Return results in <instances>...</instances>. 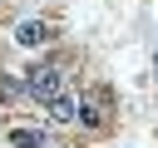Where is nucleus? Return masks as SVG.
<instances>
[{
  "instance_id": "nucleus-1",
  "label": "nucleus",
  "mask_w": 158,
  "mask_h": 148,
  "mask_svg": "<svg viewBox=\"0 0 158 148\" xmlns=\"http://www.w3.org/2000/svg\"><path fill=\"white\" fill-rule=\"evenodd\" d=\"M25 89H30V99H44V104H49V99L64 94V79H59L54 64H35V69L25 74Z\"/></svg>"
},
{
  "instance_id": "nucleus-2",
  "label": "nucleus",
  "mask_w": 158,
  "mask_h": 148,
  "mask_svg": "<svg viewBox=\"0 0 158 148\" xmlns=\"http://www.w3.org/2000/svg\"><path fill=\"white\" fill-rule=\"evenodd\" d=\"M79 128H104L109 123V89H89V94H79V118H74Z\"/></svg>"
},
{
  "instance_id": "nucleus-3",
  "label": "nucleus",
  "mask_w": 158,
  "mask_h": 148,
  "mask_svg": "<svg viewBox=\"0 0 158 148\" xmlns=\"http://www.w3.org/2000/svg\"><path fill=\"white\" fill-rule=\"evenodd\" d=\"M49 118H54V123H74V118H79V99H74V94L49 99Z\"/></svg>"
},
{
  "instance_id": "nucleus-4",
  "label": "nucleus",
  "mask_w": 158,
  "mask_h": 148,
  "mask_svg": "<svg viewBox=\"0 0 158 148\" xmlns=\"http://www.w3.org/2000/svg\"><path fill=\"white\" fill-rule=\"evenodd\" d=\"M15 148H44V128H10Z\"/></svg>"
},
{
  "instance_id": "nucleus-5",
  "label": "nucleus",
  "mask_w": 158,
  "mask_h": 148,
  "mask_svg": "<svg viewBox=\"0 0 158 148\" xmlns=\"http://www.w3.org/2000/svg\"><path fill=\"white\" fill-rule=\"evenodd\" d=\"M15 35H20V44H40V39H44V25H40V20H25Z\"/></svg>"
},
{
  "instance_id": "nucleus-6",
  "label": "nucleus",
  "mask_w": 158,
  "mask_h": 148,
  "mask_svg": "<svg viewBox=\"0 0 158 148\" xmlns=\"http://www.w3.org/2000/svg\"><path fill=\"white\" fill-rule=\"evenodd\" d=\"M0 99L15 104V99H20V84H15V79H0Z\"/></svg>"
}]
</instances>
